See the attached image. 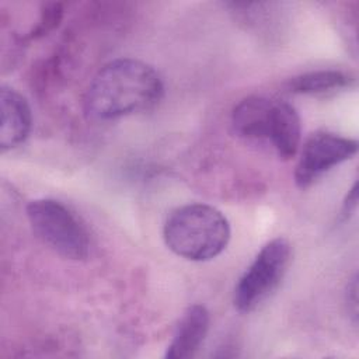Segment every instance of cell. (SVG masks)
<instances>
[{"label":"cell","mask_w":359,"mask_h":359,"mask_svg":"<svg viewBox=\"0 0 359 359\" xmlns=\"http://www.w3.org/2000/svg\"><path fill=\"white\" fill-rule=\"evenodd\" d=\"M158 73L147 63L122 57L107 63L91 80L84 111L93 121H112L153 108L163 97Z\"/></svg>","instance_id":"obj_1"},{"label":"cell","mask_w":359,"mask_h":359,"mask_svg":"<svg viewBox=\"0 0 359 359\" xmlns=\"http://www.w3.org/2000/svg\"><path fill=\"white\" fill-rule=\"evenodd\" d=\"M230 224L216 208L189 203L174 209L163 227L167 247L189 261H209L227 247Z\"/></svg>","instance_id":"obj_2"},{"label":"cell","mask_w":359,"mask_h":359,"mask_svg":"<svg viewBox=\"0 0 359 359\" xmlns=\"http://www.w3.org/2000/svg\"><path fill=\"white\" fill-rule=\"evenodd\" d=\"M28 222L49 248L67 259H86L88 234L74 213L56 199H35L27 206Z\"/></svg>","instance_id":"obj_3"},{"label":"cell","mask_w":359,"mask_h":359,"mask_svg":"<svg viewBox=\"0 0 359 359\" xmlns=\"http://www.w3.org/2000/svg\"><path fill=\"white\" fill-rule=\"evenodd\" d=\"M290 261V244L283 237L266 243L234 287L233 303L248 313L262 303L282 280Z\"/></svg>","instance_id":"obj_4"},{"label":"cell","mask_w":359,"mask_h":359,"mask_svg":"<svg viewBox=\"0 0 359 359\" xmlns=\"http://www.w3.org/2000/svg\"><path fill=\"white\" fill-rule=\"evenodd\" d=\"M358 151V142L332 132H316L303 144L294 170V182L307 188L327 171L352 158Z\"/></svg>","instance_id":"obj_5"},{"label":"cell","mask_w":359,"mask_h":359,"mask_svg":"<svg viewBox=\"0 0 359 359\" xmlns=\"http://www.w3.org/2000/svg\"><path fill=\"white\" fill-rule=\"evenodd\" d=\"M32 123L27 100L14 88L3 86L0 90V149L11 150L29 135Z\"/></svg>","instance_id":"obj_6"},{"label":"cell","mask_w":359,"mask_h":359,"mask_svg":"<svg viewBox=\"0 0 359 359\" xmlns=\"http://www.w3.org/2000/svg\"><path fill=\"white\" fill-rule=\"evenodd\" d=\"M209 311L202 304L189 306L182 314L172 339L165 351L168 359L192 358L203 344L209 331Z\"/></svg>","instance_id":"obj_7"},{"label":"cell","mask_w":359,"mask_h":359,"mask_svg":"<svg viewBox=\"0 0 359 359\" xmlns=\"http://www.w3.org/2000/svg\"><path fill=\"white\" fill-rule=\"evenodd\" d=\"M273 101L251 95L241 100L231 112V128L238 137L265 140L269 135Z\"/></svg>","instance_id":"obj_8"},{"label":"cell","mask_w":359,"mask_h":359,"mask_svg":"<svg viewBox=\"0 0 359 359\" xmlns=\"http://www.w3.org/2000/svg\"><path fill=\"white\" fill-rule=\"evenodd\" d=\"M300 116L294 107L285 101L273 102L268 140H271L282 160H290L296 156L300 144Z\"/></svg>","instance_id":"obj_9"},{"label":"cell","mask_w":359,"mask_h":359,"mask_svg":"<svg viewBox=\"0 0 359 359\" xmlns=\"http://www.w3.org/2000/svg\"><path fill=\"white\" fill-rule=\"evenodd\" d=\"M352 77L341 70H314L289 80L287 88L294 94L323 95L349 87Z\"/></svg>","instance_id":"obj_10"},{"label":"cell","mask_w":359,"mask_h":359,"mask_svg":"<svg viewBox=\"0 0 359 359\" xmlns=\"http://www.w3.org/2000/svg\"><path fill=\"white\" fill-rule=\"evenodd\" d=\"M63 15V4L62 3H46L41 8V15L36 25L29 31L28 38L36 39L46 35L60 22Z\"/></svg>","instance_id":"obj_11"},{"label":"cell","mask_w":359,"mask_h":359,"mask_svg":"<svg viewBox=\"0 0 359 359\" xmlns=\"http://www.w3.org/2000/svg\"><path fill=\"white\" fill-rule=\"evenodd\" d=\"M356 203H358V182H353L352 188L348 191L346 198L342 203L341 215L344 219H348L353 213V210L356 209Z\"/></svg>","instance_id":"obj_12"},{"label":"cell","mask_w":359,"mask_h":359,"mask_svg":"<svg viewBox=\"0 0 359 359\" xmlns=\"http://www.w3.org/2000/svg\"><path fill=\"white\" fill-rule=\"evenodd\" d=\"M346 302H348V311L352 313L353 316V321L356 323V317H358V279L356 276L352 279V282L348 285V290H346Z\"/></svg>","instance_id":"obj_13"}]
</instances>
